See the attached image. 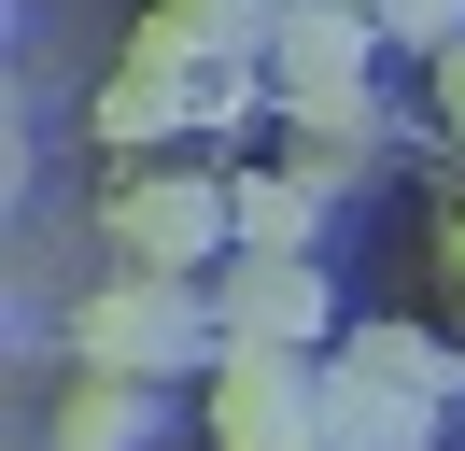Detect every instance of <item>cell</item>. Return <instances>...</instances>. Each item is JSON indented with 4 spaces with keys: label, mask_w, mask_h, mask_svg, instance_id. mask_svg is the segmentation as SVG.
<instances>
[{
    "label": "cell",
    "mask_w": 465,
    "mask_h": 451,
    "mask_svg": "<svg viewBox=\"0 0 465 451\" xmlns=\"http://www.w3.org/2000/svg\"><path fill=\"white\" fill-rule=\"evenodd\" d=\"M240 254H311L324 240V184H311V169H240Z\"/></svg>",
    "instance_id": "cell-9"
},
{
    "label": "cell",
    "mask_w": 465,
    "mask_h": 451,
    "mask_svg": "<svg viewBox=\"0 0 465 451\" xmlns=\"http://www.w3.org/2000/svg\"><path fill=\"white\" fill-rule=\"evenodd\" d=\"M437 268H451V282H465V212H451V226H437Z\"/></svg>",
    "instance_id": "cell-15"
},
{
    "label": "cell",
    "mask_w": 465,
    "mask_h": 451,
    "mask_svg": "<svg viewBox=\"0 0 465 451\" xmlns=\"http://www.w3.org/2000/svg\"><path fill=\"white\" fill-rule=\"evenodd\" d=\"M142 395H155V381H114V366H85V395L57 409V451H127V437H142Z\"/></svg>",
    "instance_id": "cell-12"
},
{
    "label": "cell",
    "mask_w": 465,
    "mask_h": 451,
    "mask_svg": "<svg viewBox=\"0 0 465 451\" xmlns=\"http://www.w3.org/2000/svg\"><path fill=\"white\" fill-rule=\"evenodd\" d=\"M268 28H282V0H155L127 56H155V71H226V56H268Z\"/></svg>",
    "instance_id": "cell-6"
},
{
    "label": "cell",
    "mask_w": 465,
    "mask_h": 451,
    "mask_svg": "<svg viewBox=\"0 0 465 451\" xmlns=\"http://www.w3.org/2000/svg\"><path fill=\"white\" fill-rule=\"evenodd\" d=\"M437 409L423 395H395L381 366H324V451H423Z\"/></svg>",
    "instance_id": "cell-7"
},
{
    "label": "cell",
    "mask_w": 465,
    "mask_h": 451,
    "mask_svg": "<svg viewBox=\"0 0 465 451\" xmlns=\"http://www.w3.org/2000/svg\"><path fill=\"white\" fill-rule=\"evenodd\" d=\"M352 366H381V381L423 395V409H451V395H465V353H437L423 325H367V338H352Z\"/></svg>",
    "instance_id": "cell-11"
},
{
    "label": "cell",
    "mask_w": 465,
    "mask_h": 451,
    "mask_svg": "<svg viewBox=\"0 0 465 451\" xmlns=\"http://www.w3.org/2000/svg\"><path fill=\"white\" fill-rule=\"evenodd\" d=\"M212 310H226V338H268V353H311V338L339 325V296H324L311 254H240Z\"/></svg>",
    "instance_id": "cell-4"
},
{
    "label": "cell",
    "mask_w": 465,
    "mask_h": 451,
    "mask_svg": "<svg viewBox=\"0 0 465 451\" xmlns=\"http://www.w3.org/2000/svg\"><path fill=\"white\" fill-rule=\"evenodd\" d=\"M381 28H395V43H423V56H451L465 43V0H367Z\"/></svg>",
    "instance_id": "cell-13"
},
{
    "label": "cell",
    "mask_w": 465,
    "mask_h": 451,
    "mask_svg": "<svg viewBox=\"0 0 465 451\" xmlns=\"http://www.w3.org/2000/svg\"><path fill=\"white\" fill-rule=\"evenodd\" d=\"M367 43H381L367 0H282V28H268V85H282V99H311V85H367Z\"/></svg>",
    "instance_id": "cell-5"
},
{
    "label": "cell",
    "mask_w": 465,
    "mask_h": 451,
    "mask_svg": "<svg viewBox=\"0 0 465 451\" xmlns=\"http://www.w3.org/2000/svg\"><path fill=\"white\" fill-rule=\"evenodd\" d=\"M212 437L226 451H324V366L268 353V338H226L212 353Z\"/></svg>",
    "instance_id": "cell-2"
},
{
    "label": "cell",
    "mask_w": 465,
    "mask_h": 451,
    "mask_svg": "<svg viewBox=\"0 0 465 451\" xmlns=\"http://www.w3.org/2000/svg\"><path fill=\"white\" fill-rule=\"evenodd\" d=\"M282 127H296V169H311V184H339L352 155H367V85H311V99H282Z\"/></svg>",
    "instance_id": "cell-10"
},
{
    "label": "cell",
    "mask_w": 465,
    "mask_h": 451,
    "mask_svg": "<svg viewBox=\"0 0 465 451\" xmlns=\"http://www.w3.org/2000/svg\"><path fill=\"white\" fill-rule=\"evenodd\" d=\"M71 353L114 366V381H170V366L226 353V310L183 296V268H127V282H99V296L71 310Z\"/></svg>",
    "instance_id": "cell-1"
},
{
    "label": "cell",
    "mask_w": 465,
    "mask_h": 451,
    "mask_svg": "<svg viewBox=\"0 0 465 451\" xmlns=\"http://www.w3.org/2000/svg\"><path fill=\"white\" fill-rule=\"evenodd\" d=\"M437 113H451V127H465V43L437 56Z\"/></svg>",
    "instance_id": "cell-14"
},
{
    "label": "cell",
    "mask_w": 465,
    "mask_h": 451,
    "mask_svg": "<svg viewBox=\"0 0 465 451\" xmlns=\"http://www.w3.org/2000/svg\"><path fill=\"white\" fill-rule=\"evenodd\" d=\"M170 127H198V71H155V56H127L114 85H99V141H170Z\"/></svg>",
    "instance_id": "cell-8"
},
{
    "label": "cell",
    "mask_w": 465,
    "mask_h": 451,
    "mask_svg": "<svg viewBox=\"0 0 465 451\" xmlns=\"http://www.w3.org/2000/svg\"><path fill=\"white\" fill-rule=\"evenodd\" d=\"M114 240H127V268H198V254L240 240V197L198 184V169H142V184L114 197Z\"/></svg>",
    "instance_id": "cell-3"
}]
</instances>
